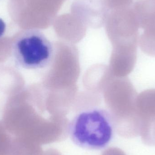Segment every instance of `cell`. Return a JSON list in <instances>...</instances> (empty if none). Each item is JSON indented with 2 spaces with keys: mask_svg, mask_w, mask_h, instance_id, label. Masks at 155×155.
Segmentation results:
<instances>
[{
  "mask_svg": "<svg viewBox=\"0 0 155 155\" xmlns=\"http://www.w3.org/2000/svg\"><path fill=\"white\" fill-rule=\"evenodd\" d=\"M6 30V25L2 19L0 18V38L4 34Z\"/></svg>",
  "mask_w": 155,
  "mask_h": 155,
  "instance_id": "9c48e42d",
  "label": "cell"
},
{
  "mask_svg": "<svg viewBox=\"0 0 155 155\" xmlns=\"http://www.w3.org/2000/svg\"><path fill=\"white\" fill-rule=\"evenodd\" d=\"M136 105L137 110L145 118L155 119V89H147L137 95Z\"/></svg>",
  "mask_w": 155,
  "mask_h": 155,
  "instance_id": "5b68a950",
  "label": "cell"
},
{
  "mask_svg": "<svg viewBox=\"0 0 155 155\" xmlns=\"http://www.w3.org/2000/svg\"><path fill=\"white\" fill-rule=\"evenodd\" d=\"M71 9L85 26L94 28L106 24L110 11L103 0H75Z\"/></svg>",
  "mask_w": 155,
  "mask_h": 155,
  "instance_id": "3957f363",
  "label": "cell"
},
{
  "mask_svg": "<svg viewBox=\"0 0 155 155\" xmlns=\"http://www.w3.org/2000/svg\"><path fill=\"white\" fill-rule=\"evenodd\" d=\"M110 11L128 7L133 5L134 0H103Z\"/></svg>",
  "mask_w": 155,
  "mask_h": 155,
  "instance_id": "ba28073f",
  "label": "cell"
},
{
  "mask_svg": "<svg viewBox=\"0 0 155 155\" xmlns=\"http://www.w3.org/2000/svg\"><path fill=\"white\" fill-rule=\"evenodd\" d=\"M140 136L145 144L155 146V119L151 121Z\"/></svg>",
  "mask_w": 155,
  "mask_h": 155,
  "instance_id": "52a82bcc",
  "label": "cell"
},
{
  "mask_svg": "<svg viewBox=\"0 0 155 155\" xmlns=\"http://www.w3.org/2000/svg\"><path fill=\"white\" fill-rule=\"evenodd\" d=\"M12 49L15 64L27 70L45 68L51 64L54 57L52 44L37 29H26L16 34Z\"/></svg>",
  "mask_w": 155,
  "mask_h": 155,
  "instance_id": "7a4b0ae2",
  "label": "cell"
},
{
  "mask_svg": "<svg viewBox=\"0 0 155 155\" xmlns=\"http://www.w3.org/2000/svg\"><path fill=\"white\" fill-rule=\"evenodd\" d=\"M114 121L111 114L101 107L84 110L71 121L69 132L75 145L89 150L105 148L114 136Z\"/></svg>",
  "mask_w": 155,
  "mask_h": 155,
  "instance_id": "6da1fadb",
  "label": "cell"
},
{
  "mask_svg": "<svg viewBox=\"0 0 155 155\" xmlns=\"http://www.w3.org/2000/svg\"><path fill=\"white\" fill-rule=\"evenodd\" d=\"M138 44L142 51L155 57V26L143 30L139 36Z\"/></svg>",
  "mask_w": 155,
  "mask_h": 155,
  "instance_id": "8992f818",
  "label": "cell"
},
{
  "mask_svg": "<svg viewBox=\"0 0 155 155\" xmlns=\"http://www.w3.org/2000/svg\"><path fill=\"white\" fill-rule=\"evenodd\" d=\"M133 7L140 28L144 30L155 26V0H137Z\"/></svg>",
  "mask_w": 155,
  "mask_h": 155,
  "instance_id": "277c9868",
  "label": "cell"
}]
</instances>
